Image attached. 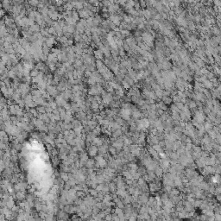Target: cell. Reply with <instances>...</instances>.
Returning a JSON list of instances; mask_svg holds the SVG:
<instances>
[{
	"label": "cell",
	"instance_id": "3957f363",
	"mask_svg": "<svg viewBox=\"0 0 221 221\" xmlns=\"http://www.w3.org/2000/svg\"><path fill=\"white\" fill-rule=\"evenodd\" d=\"M155 173H156V175L157 176L158 178H161L162 175H163V169H162V168L161 167L160 165H158L157 167H156V168L155 169Z\"/></svg>",
	"mask_w": 221,
	"mask_h": 221
},
{
	"label": "cell",
	"instance_id": "4fadbf2b",
	"mask_svg": "<svg viewBox=\"0 0 221 221\" xmlns=\"http://www.w3.org/2000/svg\"><path fill=\"white\" fill-rule=\"evenodd\" d=\"M214 217L217 220H221V214L220 213H214Z\"/></svg>",
	"mask_w": 221,
	"mask_h": 221
},
{
	"label": "cell",
	"instance_id": "9c48e42d",
	"mask_svg": "<svg viewBox=\"0 0 221 221\" xmlns=\"http://www.w3.org/2000/svg\"><path fill=\"white\" fill-rule=\"evenodd\" d=\"M16 198L19 199H24V198H25V194H24V192H18L17 193H16Z\"/></svg>",
	"mask_w": 221,
	"mask_h": 221
},
{
	"label": "cell",
	"instance_id": "52a82bcc",
	"mask_svg": "<svg viewBox=\"0 0 221 221\" xmlns=\"http://www.w3.org/2000/svg\"><path fill=\"white\" fill-rule=\"evenodd\" d=\"M97 151H98V149L94 146H92L90 148V150H89V153H90L91 156H95L97 154Z\"/></svg>",
	"mask_w": 221,
	"mask_h": 221
},
{
	"label": "cell",
	"instance_id": "7c38bea8",
	"mask_svg": "<svg viewBox=\"0 0 221 221\" xmlns=\"http://www.w3.org/2000/svg\"><path fill=\"white\" fill-rule=\"evenodd\" d=\"M174 104H175V105L180 109V110H182V109L184 108V103H182V102H175Z\"/></svg>",
	"mask_w": 221,
	"mask_h": 221
},
{
	"label": "cell",
	"instance_id": "8fae6325",
	"mask_svg": "<svg viewBox=\"0 0 221 221\" xmlns=\"http://www.w3.org/2000/svg\"><path fill=\"white\" fill-rule=\"evenodd\" d=\"M208 134H209V136H211V137L213 138V139H215V138L217 137V136H218V134H217V133H216L213 130H210L209 132H208Z\"/></svg>",
	"mask_w": 221,
	"mask_h": 221
},
{
	"label": "cell",
	"instance_id": "30bf717a",
	"mask_svg": "<svg viewBox=\"0 0 221 221\" xmlns=\"http://www.w3.org/2000/svg\"><path fill=\"white\" fill-rule=\"evenodd\" d=\"M30 31H32V32H38L40 30V29H39V26L38 25H35V24H33V25H31V27H30Z\"/></svg>",
	"mask_w": 221,
	"mask_h": 221
},
{
	"label": "cell",
	"instance_id": "6da1fadb",
	"mask_svg": "<svg viewBox=\"0 0 221 221\" xmlns=\"http://www.w3.org/2000/svg\"><path fill=\"white\" fill-rule=\"evenodd\" d=\"M148 200H149L148 193H142L138 196V202H139L141 205H145V204H147L148 203Z\"/></svg>",
	"mask_w": 221,
	"mask_h": 221
},
{
	"label": "cell",
	"instance_id": "7a4b0ae2",
	"mask_svg": "<svg viewBox=\"0 0 221 221\" xmlns=\"http://www.w3.org/2000/svg\"><path fill=\"white\" fill-rule=\"evenodd\" d=\"M213 128V124L209 121H206L205 123H204V129H205V132L208 133L210 130H212Z\"/></svg>",
	"mask_w": 221,
	"mask_h": 221
},
{
	"label": "cell",
	"instance_id": "5b68a950",
	"mask_svg": "<svg viewBox=\"0 0 221 221\" xmlns=\"http://www.w3.org/2000/svg\"><path fill=\"white\" fill-rule=\"evenodd\" d=\"M170 110H171L172 113H176V112L180 113V112H181V110H180V109L178 108L177 106H176L175 104H174V105H171V107H170Z\"/></svg>",
	"mask_w": 221,
	"mask_h": 221
},
{
	"label": "cell",
	"instance_id": "ba28073f",
	"mask_svg": "<svg viewBox=\"0 0 221 221\" xmlns=\"http://www.w3.org/2000/svg\"><path fill=\"white\" fill-rule=\"evenodd\" d=\"M172 119L173 120H178V121H181V116H180V113L176 112V113H173L171 116Z\"/></svg>",
	"mask_w": 221,
	"mask_h": 221
},
{
	"label": "cell",
	"instance_id": "277c9868",
	"mask_svg": "<svg viewBox=\"0 0 221 221\" xmlns=\"http://www.w3.org/2000/svg\"><path fill=\"white\" fill-rule=\"evenodd\" d=\"M162 101H163L166 105H171V103L173 102V99H171L169 96H163L162 98Z\"/></svg>",
	"mask_w": 221,
	"mask_h": 221
},
{
	"label": "cell",
	"instance_id": "8992f818",
	"mask_svg": "<svg viewBox=\"0 0 221 221\" xmlns=\"http://www.w3.org/2000/svg\"><path fill=\"white\" fill-rule=\"evenodd\" d=\"M94 54H95V55H96V57L98 58L99 60H102L103 59V55H104V53H103V52L101 51L100 49L95 51Z\"/></svg>",
	"mask_w": 221,
	"mask_h": 221
}]
</instances>
